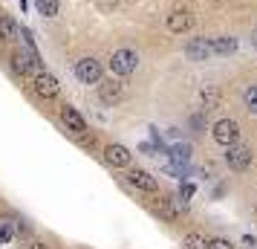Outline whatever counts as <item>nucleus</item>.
Here are the masks:
<instances>
[{"instance_id":"1","label":"nucleus","mask_w":257,"mask_h":249,"mask_svg":"<svg viewBox=\"0 0 257 249\" xmlns=\"http://www.w3.org/2000/svg\"><path fill=\"white\" fill-rule=\"evenodd\" d=\"M12 70L18 72V75H38L41 72V61H38V55L32 52V49H18V52H12Z\"/></svg>"},{"instance_id":"2","label":"nucleus","mask_w":257,"mask_h":249,"mask_svg":"<svg viewBox=\"0 0 257 249\" xmlns=\"http://www.w3.org/2000/svg\"><path fill=\"white\" fill-rule=\"evenodd\" d=\"M136 67H139V55L133 49H116L110 55V70L116 75H130V72H136Z\"/></svg>"},{"instance_id":"3","label":"nucleus","mask_w":257,"mask_h":249,"mask_svg":"<svg viewBox=\"0 0 257 249\" xmlns=\"http://www.w3.org/2000/svg\"><path fill=\"white\" fill-rule=\"evenodd\" d=\"M251 159H254V154H251V148L248 145H228L225 148V162H228V168L231 171H245V168L251 165Z\"/></svg>"},{"instance_id":"4","label":"nucleus","mask_w":257,"mask_h":249,"mask_svg":"<svg viewBox=\"0 0 257 249\" xmlns=\"http://www.w3.org/2000/svg\"><path fill=\"white\" fill-rule=\"evenodd\" d=\"M211 136H214V142H220L222 148H228V145L237 142V136H240V128H237V122H234V119H220V122L214 125Z\"/></svg>"},{"instance_id":"5","label":"nucleus","mask_w":257,"mask_h":249,"mask_svg":"<svg viewBox=\"0 0 257 249\" xmlns=\"http://www.w3.org/2000/svg\"><path fill=\"white\" fill-rule=\"evenodd\" d=\"M185 55L191 61H205L208 55H214V44L211 38H191L185 44Z\"/></svg>"},{"instance_id":"6","label":"nucleus","mask_w":257,"mask_h":249,"mask_svg":"<svg viewBox=\"0 0 257 249\" xmlns=\"http://www.w3.org/2000/svg\"><path fill=\"white\" fill-rule=\"evenodd\" d=\"M75 75H78V81H84V84H95L101 78V64L95 58H81L75 64Z\"/></svg>"},{"instance_id":"7","label":"nucleus","mask_w":257,"mask_h":249,"mask_svg":"<svg viewBox=\"0 0 257 249\" xmlns=\"http://www.w3.org/2000/svg\"><path fill=\"white\" fill-rule=\"evenodd\" d=\"M61 90V84L55 75H49V72H38L35 75V93L41 96V99H55Z\"/></svg>"},{"instance_id":"8","label":"nucleus","mask_w":257,"mask_h":249,"mask_svg":"<svg viewBox=\"0 0 257 249\" xmlns=\"http://www.w3.org/2000/svg\"><path fill=\"white\" fill-rule=\"evenodd\" d=\"M194 26V15L188 12V9H174V12L168 15V29L176 32V35H182Z\"/></svg>"},{"instance_id":"9","label":"nucleus","mask_w":257,"mask_h":249,"mask_svg":"<svg viewBox=\"0 0 257 249\" xmlns=\"http://www.w3.org/2000/svg\"><path fill=\"white\" fill-rule=\"evenodd\" d=\"M104 159L110 162V165L124 168V165H130V151L124 148V145H107L104 148Z\"/></svg>"},{"instance_id":"10","label":"nucleus","mask_w":257,"mask_h":249,"mask_svg":"<svg viewBox=\"0 0 257 249\" xmlns=\"http://www.w3.org/2000/svg\"><path fill=\"white\" fill-rule=\"evenodd\" d=\"M127 180H130V186H136L139 191H151V194H153V191L159 189V183H156V180H153L151 174H148V171H142V168L130 171Z\"/></svg>"},{"instance_id":"11","label":"nucleus","mask_w":257,"mask_h":249,"mask_svg":"<svg viewBox=\"0 0 257 249\" xmlns=\"http://www.w3.org/2000/svg\"><path fill=\"white\" fill-rule=\"evenodd\" d=\"M61 119H64V125H67L72 133H84L87 131V122H84V116L75 110V107H64V110H61Z\"/></svg>"},{"instance_id":"12","label":"nucleus","mask_w":257,"mask_h":249,"mask_svg":"<svg viewBox=\"0 0 257 249\" xmlns=\"http://www.w3.org/2000/svg\"><path fill=\"white\" fill-rule=\"evenodd\" d=\"M98 99L104 102V105H116L118 99H121V84L118 81H107L98 87Z\"/></svg>"},{"instance_id":"13","label":"nucleus","mask_w":257,"mask_h":249,"mask_svg":"<svg viewBox=\"0 0 257 249\" xmlns=\"http://www.w3.org/2000/svg\"><path fill=\"white\" fill-rule=\"evenodd\" d=\"M171 159H174L176 171H182V168L191 162V145H174V148H171Z\"/></svg>"},{"instance_id":"14","label":"nucleus","mask_w":257,"mask_h":249,"mask_svg":"<svg viewBox=\"0 0 257 249\" xmlns=\"http://www.w3.org/2000/svg\"><path fill=\"white\" fill-rule=\"evenodd\" d=\"M199 102H202V110H214V107H220L222 93L217 87H205V90L199 93Z\"/></svg>"},{"instance_id":"15","label":"nucleus","mask_w":257,"mask_h":249,"mask_svg":"<svg viewBox=\"0 0 257 249\" xmlns=\"http://www.w3.org/2000/svg\"><path fill=\"white\" fill-rule=\"evenodd\" d=\"M18 35H21L18 24H15L9 15H0V41H15Z\"/></svg>"},{"instance_id":"16","label":"nucleus","mask_w":257,"mask_h":249,"mask_svg":"<svg viewBox=\"0 0 257 249\" xmlns=\"http://www.w3.org/2000/svg\"><path fill=\"white\" fill-rule=\"evenodd\" d=\"M211 44H214V52H217V55H228V52L237 49V38L220 35V38H211Z\"/></svg>"},{"instance_id":"17","label":"nucleus","mask_w":257,"mask_h":249,"mask_svg":"<svg viewBox=\"0 0 257 249\" xmlns=\"http://www.w3.org/2000/svg\"><path fill=\"white\" fill-rule=\"evenodd\" d=\"M243 105L248 113H257V84H251V87L243 90Z\"/></svg>"},{"instance_id":"18","label":"nucleus","mask_w":257,"mask_h":249,"mask_svg":"<svg viewBox=\"0 0 257 249\" xmlns=\"http://www.w3.org/2000/svg\"><path fill=\"white\" fill-rule=\"evenodd\" d=\"M38 12L47 15V18H52V15H58V0H35Z\"/></svg>"},{"instance_id":"19","label":"nucleus","mask_w":257,"mask_h":249,"mask_svg":"<svg viewBox=\"0 0 257 249\" xmlns=\"http://www.w3.org/2000/svg\"><path fill=\"white\" fill-rule=\"evenodd\" d=\"M185 246H188V249H208V243H205V237H202V235L191 232V235L185 237Z\"/></svg>"},{"instance_id":"20","label":"nucleus","mask_w":257,"mask_h":249,"mask_svg":"<svg viewBox=\"0 0 257 249\" xmlns=\"http://www.w3.org/2000/svg\"><path fill=\"white\" fill-rule=\"evenodd\" d=\"M12 237H15L12 226H9V223H0V243H12Z\"/></svg>"},{"instance_id":"21","label":"nucleus","mask_w":257,"mask_h":249,"mask_svg":"<svg viewBox=\"0 0 257 249\" xmlns=\"http://www.w3.org/2000/svg\"><path fill=\"white\" fill-rule=\"evenodd\" d=\"M208 249H234V243L225 240V237H214V240L208 243Z\"/></svg>"},{"instance_id":"22","label":"nucleus","mask_w":257,"mask_h":249,"mask_svg":"<svg viewBox=\"0 0 257 249\" xmlns=\"http://www.w3.org/2000/svg\"><path fill=\"white\" fill-rule=\"evenodd\" d=\"M179 197H182V203H185L188 197H194V186H191V183H185V186L179 189Z\"/></svg>"},{"instance_id":"23","label":"nucleus","mask_w":257,"mask_h":249,"mask_svg":"<svg viewBox=\"0 0 257 249\" xmlns=\"http://www.w3.org/2000/svg\"><path fill=\"white\" fill-rule=\"evenodd\" d=\"M257 246V237L254 235H245L243 237V249H254Z\"/></svg>"},{"instance_id":"24","label":"nucleus","mask_w":257,"mask_h":249,"mask_svg":"<svg viewBox=\"0 0 257 249\" xmlns=\"http://www.w3.org/2000/svg\"><path fill=\"white\" fill-rule=\"evenodd\" d=\"M26 249H49V246H47V243H29Z\"/></svg>"},{"instance_id":"25","label":"nucleus","mask_w":257,"mask_h":249,"mask_svg":"<svg viewBox=\"0 0 257 249\" xmlns=\"http://www.w3.org/2000/svg\"><path fill=\"white\" fill-rule=\"evenodd\" d=\"M101 3H104V6H116V0H101Z\"/></svg>"},{"instance_id":"26","label":"nucleus","mask_w":257,"mask_h":249,"mask_svg":"<svg viewBox=\"0 0 257 249\" xmlns=\"http://www.w3.org/2000/svg\"><path fill=\"white\" fill-rule=\"evenodd\" d=\"M254 214H257V206H254Z\"/></svg>"}]
</instances>
